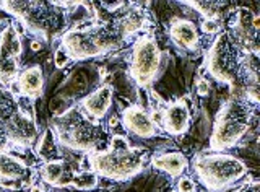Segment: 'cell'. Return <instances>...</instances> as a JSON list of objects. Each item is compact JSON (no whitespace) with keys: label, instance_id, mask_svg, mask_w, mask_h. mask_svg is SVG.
<instances>
[{"label":"cell","instance_id":"cell-1","mask_svg":"<svg viewBox=\"0 0 260 192\" xmlns=\"http://www.w3.org/2000/svg\"><path fill=\"white\" fill-rule=\"evenodd\" d=\"M117 20L70 28L60 36V49L70 60H86L119 51L127 43Z\"/></svg>","mask_w":260,"mask_h":192},{"label":"cell","instance_id":"cell-2","mask_svg":"<svg viewBox=\"0 0 260 192\" xmlns=\"http://www.w3.org/2000/svg\"><path fill=\"white\" fill-rule=\"evenodd\" d=\"M88 155L89 170L109 181H128L140 174L150 159V151L134 147L124 135H114L108 148L91 151Z\"/></svg>","mask_w":260,"mask_h":192},{"label":"cell","instance_id":"cell-3","mask_svg":"<svg viewBox=\"0 0 260 192\" xmlns=\"http://www.w3.org/2000/svg\"><path fill=\"white\" fill-rule=\"evenodd\" d=\"M51 129L60 145L73 151H83V153L100 150L103 139L106 137L101 124L88 117L80 105L72 106L63 114L55 116Z\"/></svg>","mask_w":260,"mask_h":192},{"label":"cell","instance_id":"cell-4","mask_svg":"<svg viewBox=\"0 0 260 192\" xmlns=\"http://www.w3.org/2000/svg\"><path fill=\"white\" fill-rule=\"evenodd\" d=\"M254 111L255 106L244 100L226 101L216 113L210 137V150L224 151L238 145L249 131Z\"/></svg>","mask_w":260,"mask_h":192},{"label":"cell","instance_id":"cell-5","mask_svg":"<svg viewBox=\"0 0 260 192\" xmlns=\"http://www.w3.org/2000/svg\"><path fill=\"white\" fill-rule=\"evenodd\" d=\"M0 9L12 15L31 35L49 41L65 25V13L54 2H0Z\"/></svg>","mask_w":260,"mask_h":192},{"label":"cell","instance_id":"cell-6","mask_svg":"<svg viewBox=\"0 0 260 192\" xmlns=\"http://www.w3.org/2000/svg\"><path fill=\"white\" fill-rule=\"evenodd\" d=\"M193 171L203 187L219 192L241 181L247 174V166L234 155L215 151L195 156Z\"/></svg>","mask_w":260,"mask_h":192},{"label":"cell","instance_id":"cell-7","mask_svg":"<svg viewBox=\"0 0 260 192\" xmlns=\"http://www.w3.org/2000/svg\"><path fill=\"white\" fill-rule=\"evenodd\" d=\"M244 54L228 31L218 33L205 55V69L219 83L233 85L241 78Z\"/></svg>","mask_w":260,"mask_h":192},{"label":"cell","instance_id":"cell-8","mask_svg":"<svg viewBox=\"0 0 260 192\" xmlns=\"http://www.w3.org/2000/svg\"><path fill=\"white\" fill-rule=\"evenodd\" d=\"M165 66V55L153 35H140L132 46L128 59V75L140 88H150Z\"/></svg>","mask_w":260,"mask_h":192},{"label":"cell","instance_id":"cell-9","mask_svg":"<svg viewBox=\"0 0 260 192\" xmlns=\"http://www.w3.org/2000/svg\"><path fill=\"white\" fill-rule=\"evenodd\" d=\"M23 52L21 39L16 28L7 25L0 31V83L10 86L20 74V57Z\"/></svg>","mask_w":260,"mask_h":192},{"label":"cell","instance_id":"cell-10","mask_svg":"<svg viewBox=\"0 0 260 192\" xmlns=\"http://www.w3.org/2000/svg\"><path fill=\"white\" fill-rule=\"evenodd\" d=\"M260 18L249 9H238L231 18V31H228L242 54H258Z\"/></svg>","mask_w":260,"mask_h":192},{"label":"cell","instance_id":"cell-11","mask_svg":"<svg viewBox=\"0 0 260 192\" xmlns=\"http://www.w3.org/2000/svg\"><path fill=\"white\" fill-rule=\"evenodd\" d=\"M32 179H35L32 168L8 150H0V184L4 187L18 189L29 186Z\"/></svg>","mask_w":260,"mask_h":192},{"label":"cell","instance_id":"cell-12","mask_svg":"<svg viewBox=\"0 0 260 192\" xmlns=\"http://www.w3.org/2000/svg\"><path fill=\"white\" fill-rule=\"evenodd\" d=\"M124 129L138 139H153L158 135V124L154 117L140 105H130L120 114Z\"/></svg>","mask_w":260,"mask_h":192},{"label":"cell","instance_id":"cell-13","mask_svg":"<svg viewBox=\"0 0 260 192\" xmlns=\"http://www.w3.org/2000/svg\"><path fill=\"white\" fill-rule=\"evenodd\" d=\"M192 124V111L189 101L185 98H179L165 108L161 113V125L169 135L173 137H181L187 134Z\"/></svg>","mask_w":260,"mask_h":192},{"label":"cell","instance_id":"cell-14","mask_svg":"<svg viewBox=\"0 0 260 192\" xmlns=\"http://www.w3.org/2000/svg\"><path fill=\"white\" fill-rule=\"evenodd\" d=\"M112 98H114V90L111 85H101L98 86L93 93H89L80 101V108L83 109V113L91 117L93 121L100 122L101 119L108 116L109 109L112 106Z\"/></svg>","mask_w":260,"mask_h":192},{"label":"cell","instance_id":"cell-15","mask_svg":"<svg viewBox=\"0 0 260 192\" xmlns=\"http://www.w3.org/2000/svg\"><path fill=\"white\" fill-rule=\"evenodd\" d=\"M169 38L181 51L193 52L200 46V31L190 20L174 18L169 25Z\"/></svg>","mask_w":260,"mask_h":192},{"label":"cell","instance_id":"cell-16","mask_svg":"<svg viewBox=\"0 0 260 192\" xmlns=\"http://www.w3.org/2000/svg\"><path fill=\"white\" fill-rule=\"evenodd\" d=\"M15 86L24 100L35 101L44 93V72L41 66L23 69L15 80Z\"/></svg>","mask_w":260,"mask_h":192},{"label":"cell","instance_id":"cell-17","mask_svg":"<svg viewBox=\"0 0 260 192\" xmlns=\"http://www.w3.org/2000/svg\"><path fill=\"white\" fill-rule=\"evenodd\" d=\"M39 176L46 184L52 187H67L70 186L73 171L65 159L57 158V159H51V162H46L41 166Z\"/></svg>","mask_w":260,"mask_h":192},{"label":"cell","instance_id":"cell-18","mask_svg":"<svg viewBox=\"0 0 260 192\" xmlns=\"http://www.w3.org/2000/svg\"><path fill=\"white\" fill-rule=\"evenodd\" d=\"M151 166L171 178H181L189 168V159L181 151H168L151 158Z\"/></svg>","mask_w":260,"mask_h":192},{"label":"cell","instance_id":"cell-19","mask_svg":"<svg viewBox=\"0 0 260 192\" xmlns=\"http://www.w3.org/2000/svg\"><path fill=\"white\" fill-rule=\"evenodd\" d=\"M57 139H55V134L54 131L49 127L43 132L41 137H38V142H36V155L41 162H51V159H57L60 158V153H59V147H57Z\"/></svg>","mask_w":260,"mask_h":192},{"label":"cell","instance_id":"cell-20","mask_svg":"<svg viewBox=\"0 0 260 192\" xmlns=\"http://www.w3.org/2000/svg\"><path fill=\"white\" fill-rule=\"evenodd\" d=\"M117 23L122 29V33H124L127 38H130V36H134V35L140 33V31L145 29L146 13L142 9L128 10L125 15H122V17L117 20Z\"/></svg>","mask_w":260,"mask_h":192},{"label":"cell","instance_id":"cell-21","mask_svg":"<svg viewBox=\"0 0 260 192\" xmlns=\"http://www.w3.org/2000/svg\"><path fill=\"white\" fill-rule=\"evenodd\" d=\"M98 184H100V176L91 170H81L78 173H73L72 181H70L72 187L83 190V192L96 189Z\"/></svg>","mask_w":260,"mask_h":192},{"label":"cell","instance_id":"cell-22","mask_svg":"<svg viewBox=\"0 0 260 192\" xmlns=\"http://www.w3.org/2000/svg\"><path fill=\"white\" fill-rule=\"evenodd\" d=\"M182 5L190 7V9L197 10L205 20H216L221 15V9L226 7V2H182Z\"/></svg>","mask_w":260,"mask_h":192},{"label":"cell","instance_id":"cell-23","mask_svg":"<svg viewBox=\"0 0 260 192\" xmlns=\"http://www.w3.org/2000/svg\"><path fill=\"white\" fill-rule=\"evenodd\" d=\"M177 192H197V184L189 176H181L177 181Z\"/></svg>","mask_w":260,"mask_h":192},{"label":"cell","instance_id":"cell-24","mask_svg":"<svg viewBox=\"0 0 260 192\" xmlns=\"http://www.w3.org/2000/svg\"><path fill=\"white\" fill-rule=\"evenodd\" d=\"M234 192H260V181L258 179H249L244 182L241 187H238Z\"/></svg>","mask_w":260,"mask_h":192},{"label":"cell","instance_id":"cell-25","mask_svg":"<svg viewBox=\"0 0 260 192\" xmlns=\"http://www.w3.org/2000/svg\"><path fill=\"white\" fill-rule=\"evenodd\" d=\"M202 29H203V33H218L219 31V23L216 20H205L202 23Z\"/></svg>","mask_w":260,"mask_h":192},{"label":"cell","instance_id":"cell-26","mask_svg":"<svg viewBox=\"0 0 260 192\" xmlns=\"http://www.w3.org/2000/svg\"><path fill=\"white\" fill-rule=\"evenodd\" d=\"M54 59H55V66L59 67V69L65 67V66H67V63L70 62V59L67 57V54H65V52H63V51L60 49V47H59V49L55 51V55H54Z\"/></svg>","mask_w":260,"mask_h":192},{"label":"cell","instance_id":"cell-27","mask_svg":"<svg viewBox=\"0 0 260 192\" xmlns=\"http://www.w3.org/2000/svg\"><path fill=\"white\" fill-rule=\"evenodd\" d=\"M197 93L200 96H207L210 93V83L207 82L205 78H200L197 82Z\"/></svg>","mask_w":260,"mask_h":192}]
</instances>
